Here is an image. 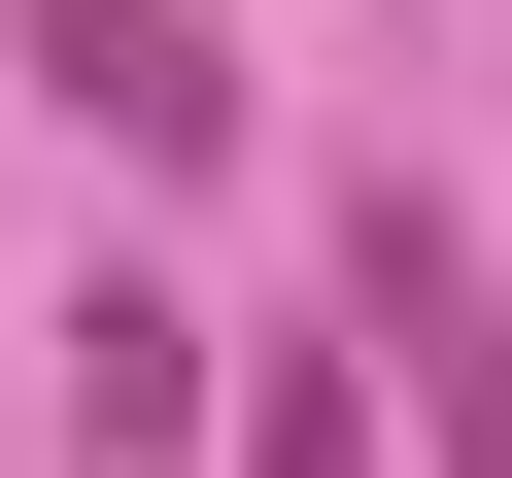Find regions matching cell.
Here are the masks:
<instances>
[{
    "instance_id": "obj_1",
    "label": "cell",
    "mask_w": 512,
    "mask_h": 478,
    "mask_svg": "<svg viewBox=\"0 0 512 478\" xmlns=\"http://www.w3.org/2000/svg\"><path fill=\"white\" fill-rule=\"evenodd\" d=\"M0 35H35V103H69V137H137V171H205V137H239V35H205V0H0Z\"/></svg>"
},
{
    "instance_id": "obj_2",
    "label": "cell",
    "mask_w": 512,
    "mask_h": 478,
    "mask_svg": "<svg viewBox=\"0 0 512 478\" xmlns=\"http://www.w3.org/2000/svg\"><path fill=\"white\" fill-rule=\"evenodd\" d=\"M205 410H239V342H205L171 274H69V444H103V478H171Z\"/></svg>"
},
{
    "instance_id": "obj_3",
    "label": "cell",
    "mask_w": 512,
    "mask_h": 478,
    "mask_svg": "<svg viewBox=\"0 0 512 478\" xmlns=\"http://www.w3.org/2000/svg\"><path fill=\"white\" fill-rule=\"evenodd\" d=\"M239 478H376V342H239Z\"/></svg>"
}]
</instances>
